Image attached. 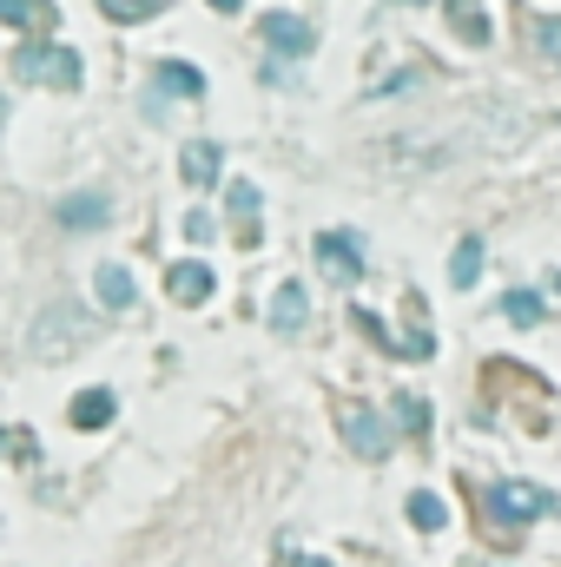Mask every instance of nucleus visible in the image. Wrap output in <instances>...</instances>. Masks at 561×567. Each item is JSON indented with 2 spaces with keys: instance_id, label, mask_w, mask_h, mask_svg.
<instances>
[{
  "instance_id": "1",
  "label": "nucleus",
  "mask_w": 561,
  "mask_h": 567,
  "mask_svg": "<svg viewBox=\"0 0 561 567\" xmlns=\"http://www.w3.org/2000/svg\"><path fill=\"white\" fill-rule=\"evenodd\" d=\"M93 337H100V317H93L86 303L60 297V303H47V310L27 323V357H33V363H67V357H80Z\"/></svg>"
},
{
  "instance_id": "2",
  "label": "nucleus",
  "mask_w": 561,
  "mask_h": 567,
  "mask_svg": "<svg viewBox=\"0 0 561 567\" xmlns=\"http://www.w3.org/2000/svg\"><path fill=\"white\" fill-rule=\"evenodd\" d=\"M13 80H20V86H53V93H80L86 66H80V53L60 47V40H20V47H13Z\"/></svg>"
},
{
  "instance_id": "3",
  "label": "nucleus",
  "mask_w": 561,
  "mask_h": 567,
  "mask_svg": "<svg viewBox=\"0 0 561 567\" xmlns=\"http://www.w3.org/2000/svg\"><path fill=\"white\" fill-rule=\"evenodd\" d=\"M555 488H536V482H496L489 488V515L502 522V528H522V522H542V515H555Z\"/></svg>"
},
{
  "instance_id": "4",
  "label": "nucleus",
  "mask_w": 561,
  "mask_h": 567,
  "mask_svg": "<svg viewBox=\"0 0 561 567\" xmlns=\"http://www.w3.org/2000/svg\"><path fill=\"white\" fill-rule=\"evenodd\" d=\"M344 449L364 455V462H384L390 455V423L377 410H344Z\"/></svg>"
},
{
  "instance_id": "5",
  "label": "nucleus",
  "mask_w": 561,
  "mask_h": 567,
  "mask_svg": "<svg viewBox=\"0 0 561 567\" xmlns=\"http://www.w3.org/2000/svg\"><path fill=\"white\" fill-rule=\"evenodd\" d=\"M317 265L337 284H357L364 278V245H357V231H324V238H317Z\"/></svg>"
},
{
  "instance_id": "6",
  "label": "nucleus",
  "mask_w": 561,
  "mask_h": 567,
  "mask_svg": "<svg viewBox=\"0 0 561 567\" xmlns=\"http://www.w3.org/2000/svg\"><path fill=\"white\" fill-rule=\"evenodd\" d=\"M53 218H60L67 231H106V225H113V205H106V192H67V198L53 205Z\"/></svg>"
},
{
  "instance_id": "7",
  "label": "nucleus",
  "mask_w": 561,
  "mask_h": 567,
  "mask_svg": "<svg viewBox=\"0 0 561 567\" xmlns=\"http://www.w3.org/2000/svg\"><path fill=\"white\" fill-rule=\"evenodd\" d=\"M225 212H232V231H238V245L252 251V245L265 238V225H258V185H252V178H232V192H225Z\"/></svg>"
},
{
  "instance_id": "8",
  "label": "nucleus",
  "mask_w": 561,
  "mask_h": 567,
  "mask_svg": "<svg viewBox=\"0 0 561 567\" xmlns=\"http://www.w3.org/2000/svg\"><path fill=\"white\" fill-rule=\"evenodd\" d=\"M258 33H265V47H278V53H290V60H304V53L317 47L310 20H297V13H265V20H258Z\"/></svg>"
},
{
  "instance_id": "9",
  "label": "nucleus",
  "mask_w": 561,
  "mask_h": 567,
  "mask_svg": "<svg viewBox=\"0 0 561 567\" xmlns=\"http://www.w3.org/2000/svg\"><path fill=\"white\" fill-rule=\"evenodd\" d=\"M304 323H310V290L304 284H278L272 290V330L278 337H297Z\"/></svg>"
},
{
  "instance_id": "10",
  "label": "nucleus",
  "mask_w": 561,
  "mask_h": 567,
  "mask_svg": "<svg viewBox=\"0 0 561 567\" xmlns=\"http://www.w3.org/2000/svg\"><path fill=\"white\" fill-rule=\"evenodd\" d=\"M165 290H172L178 303H205V297L218 290V278H212V265L185 258V265H172V271H165Z\"/></svg>"
},
{
  "instance_id": "11",
  "label": "nucleus",
  "mask_w": 561,
  "mask_h": 567,
  "mask_svg": "<svg viewBox=\"0 0 561 567\" xmlns=\"http://www.w3.org/2000/svg\"><path fill=\"white\" fill-rule=\"evenodd\" d=\"M93 290H100L106 310H133V303H140V284H133L126 265H100V271H93Z\"/></svg>"
},
{
  "instance_id": "12",
  "label": "nucleus",
  "mask_w": 561,
  "mask_h": 567,
  "mask_svg": "<svg viewBox=\"0 0 561 567\" xmlns=\"http://www.w3.org/2000/svg\"><path fill=\"white\" fill-rule=\"evenodd\" d=\"M67 416H73V429H106L120 416V396H113V390H80Z\"/></svg>"
},
{
  "instance_id": "13",
  "label": "nucleus",
  "mask_w": 561,
  "mask_h": 567,
  "mask_svg": "<svg viewBox=\"0 0 561 567\" xmlns=\"http://www.w3.org/2000/svg\"><path fill=\"white\" fill-rule=\"evenodd\" d=\"M178 172H185V185H212V178L225 172V152H218L212 140H192L185 158H178Z\"/></svg>"
},
{
  "instance_id": "14",
  "label": "nucleus",
  "mask_w": 561,
  "mask_h": 567,
  "mask_svg": "<svg viewBox=\"0 0 561 567\" xmlns=\"http://www.w3.org/2000/svg\"><path fill=\"white\" fill-rule=\"evenodd\" d=\"M152 86H159V93H178V100H198V93H205V73H198V66H185V60H159Z\"/></svg>"
},
{
  "instance_id": "15",
  "label": "nucleus",
  "mask_w": 561,
  "mask_h": 567,
  "mask_svg": "<svg viewBox=\"0 0 561 567\" xmlns=\"http://www.w3.org/2000/svg\"><path fill=\"white\" fill-rule=\"evenodd\" d=\"M476 278H482V238H456V258H449V284H456V290H469Z\"/></svg>"
},
{
  "instance_id": "16",
  "label": "nucleus",
  "mask_w": 561,
  "mask_h": 567,
  "mask_svg": "<svg viewBox=\"0 0 561 567\" xmlns=\"http://www.w3.org/2000/svg\"><path fill=\"white\" fill-rule=\"evenodd\" d=\"M449 20H456V33H462L469 47H489V13H482L476 0H449Z\"/></svg>"
},
{
  "instance_id": "17",
  "label": "nucleus",
  "mask_w": 561,
  "mask_h": 567,
  "mask_svg": "<svg viewBox=\"0 0 561 567\" xmlns=\"http://www.w3.org/2000/svg\"><path fill=\"white\" fill-rule=\"evenodd\" d=\"M410 522H417L422 535H442V528H449V502L429 495V488H417V495H410Z\"/></svg>"
},
{
  "instance_id": "18",
  "label": "nucleus",
  "mask_w": 561,
  "mask_h": 567,
  "mask_svg": "<svg viewBox=\"0 0 561 567\" xmlns=\"http://www.w3.org/2000/svg\"><path fill=\"white\" fill-rule=\"evenodd\" d=\"M0 20L7 27H53V0H0Z\"/></svg>"
},
{
  "instance_id": "19",
  "label": "nucleus",
  "mask_w": 561,
  "mask_h": 567,
  "mask_svg": "<svg viewBox=\"0 0 561 567\" xmlns=\"http://www.w3.org/2000/svg\"><path fill=\"white\" fill-rule=\"evenodd\" d=\"M502 317H509L516 330H536L549 310H542V297H536V290H509V297H502Z\"/></svg>"
},
{
  "instance_id": "20",
  "label": "nucleus",
  "mask_w": 561,
  "mask_h": 567,
  "mask_svg": "<svg viewBox=\"0 0 561 567\" xmlns=\"http://www.w3.org/2000/svg\"><path fill=\"white\" fill-rule=\"evenodd\" d=\"M529 33H536V47H542L549 60H561V13H536Z\"/></svg>"
},
{
  "instance_id": "21",
  "label": "nucleus",
  "mask_w": 561,
  "mask_h": 567,
  "mask_svg": "<svg viewBox=\"0 0 561 567\" xmlns=\"http://www.w3.org/2000/svg\"><path fill=\"white\" fill-rule=\"evenodd\" d=\"M159 7H165V0H100V13H106V20H152Z\"/></svg>"
},
{
  "instance_id": "22",
  "label": "nucleus",
  "mask_w": 561,
  "mask_h": 567,
  "mask_svg": "<svg viewBox=\"0 0 561 567\" xmlns=\"http://www.w3.org/2000/svg\"><path fill=\"white\" fill-rule=\"evenodd\" d=\"M397 410H404V429L410 435H429V403L422 396H397Z\"/></svg>"
},
{
  "instance_id": "23",
  "label": "nucleus",
  "mask_w": 561,
  "mask_h": 567,
  "mask_svg": "<svg viewBox=\"0 0 561 567\" xmlns=\"http://www.w3.org/2000/svg\"><path fill=\"white\" fill-rule=\"evenodd\" d=\"M212 7H218V13H238V7H245V0H212Z\"/></svg>"
},
{
  "instance_id": "24",
  "label": "nucleus",
  "mask_w": 561,
  "mask_h": 567,
  "mask_svg": "<svg viewBox=\"0 0 561 567\" xmlns=\"http://www.w3.org/2000/svg\"><path fill=\"white\" fill-rule=\"evenodd\" d=\"M297 567H330V561H317V555H304V561H297Z\"/></svg>"
},
{
  "instance_id": "25",
  "label": "nucleus",
  "mask_w": 561,
  "mask_h": 567,
  "mask_svg": "<svg viewBox=\"0 0 561 567\" xmlns=\"http://www.w3.org/2000/svg\"><path fill=\"white\" fill-rule=\"evenodd\" d=\"M0 449H13V429H0Z\"/></svg>"
},
{
  "instance_id": "26",
  "label": "nucleus",
  "mask_w": 561,
  "mask_h": 567,
  "mask_svg": "<svg viewBox=\"0 0 561 567\" xmlns=\"http://www.w3.org/2000/svg\"><path fill=\"white\" fill-rule=\"evenodd\" d=\"M0 126H7V100H0Z\"/></svg>"
},
{
  "instance_id": "27",
  "label": "nucleus",
  "mask_w": 561,
  "mask_h": 567,
  "mask_svg": "<svg viewBox=\"0 0 561 567\" xmlns=\"http://www.w3.org/2000/svg\"><path fill=\"white\" fill-rule=\"evenodd\" d=\"M555 297H561V271H555Z\"/></svg>"
}]
</instances>
